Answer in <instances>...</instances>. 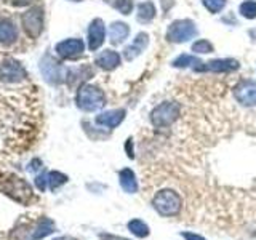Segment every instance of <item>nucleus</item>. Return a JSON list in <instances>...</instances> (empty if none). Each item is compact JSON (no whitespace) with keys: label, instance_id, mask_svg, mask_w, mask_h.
Returning a JSON list of instances; mask_svg holds the SVG:
<instances>
[{"label":"nucleus","instance_id":"obj_1","mask_svg":"<svg viewBox=\"0 0 256 240\" xmlns=\"http://www.w3.org/2000/svg\"><path fill=\"white\" fill-rule=\"evenodd\" d=\"M54 230V222L48 218H40L36 222H20L12 232V240H40Z\"/></svg>","mask_w":256,"mask_h":240},{"label":"nucleus","instance_id":"obj_2","mask_svg":"<svg viewBox=\"0 0 256 240\" xmlns=\"http://www.w3.org/2000/svg\"><path fill=\"white\" fill-rule=\"evenodd\" d=\"M76 104L78 109L85 112H94L100 110L106 104V94L100 86L92 84H84L78 86L76 94Z\"/></svg>","mask_w":256,"mask_h":240},{"label":"nucleus","instance_id":"obj_3","mask_svg":"<svg viewBox=\"0 0 256 240\" xmlns=\"http://www.w3.org/2000/svg\"><path fill=\"white\" fill-rule=\"evenodd\" d=\"M0 189L8 197H12L22 205H28L32 198V189L29 188V184L16 174H4L0 178Z\"/></svg>","mask_w":256,"mask_h":240},{"label":"nucleus","instance_id":"obj_4","mask_svg":"<svg viewBox=\"0 0 256 240\" xmlns=\"http://www.w3.org/2000/svg\"><path fill=\"white\" fill-rule=\"evenodd\" d=\"M181 106L176 101H164L150 112V122L156 128H168L180 118Z\"/></svg>","mask_w":256,"mask_h":240},{"label":"nucleus","instance_id":"obj_5","mask_svg":"<svg viewBox=\"0 0 256 240\" xmlns=\"http://www.w3.org/2000/svg\"><path fill=\"white\" fill-rule=\"evenodd\" d=\"M152 205L162 216H174L181 212L182 200L178 192L172 189H164L157 192L152 198Z\"/></svg>","mask_w":256,"mask_h":240},{"label":"nucleus","instance_id":"obj_6","mask_svg":"<svg viewBox=\"0 0 256 240\" xmlns=\"http://www.w3.org/2000/svg\"><path fill=\"white\" fill-rule=\"evenodd\" d=\"M197 28L196 22L190 20H176L166 29V40L172 44L189 42L192 37H196Z\"/></svg>","mask_w":256,"mask_h":240},{"label":"nucleus","instance_id":"obj_7","mask_svg":"<svg viewBox=\"0 0 256 240\" xmlns=\"http://www.w3.org/2000/svg\"><path fill=\"white\" fill-rule=\"evenodd\" d=\"M40 72L46 82L52 85H60L68 78V69L50 54H45L40 60Z\"/></svg>","mask_w":256,"mask_h":240},{"label":"nucleus","instance_id":"obj_8","mask_svg":"<svg viewBox=\"0 0 256 240\" xmlns=\"http://www.w3.org/2000/svg\"><path fill=\"white\" fill-rule=\"evenodd\" d=\"M28 70L24 66L16 60H4L0 62V82L4 84H20L22 80H26Z\"/></svg>","mask_w":256,"mask_h":240},{"label":"nucleus","instance_id":"obj_9","mask_svg":"<svg viewBox=\"0 0 256 240\" xmlns=\"http://www.w3.org/2000/svg\"><path fill=\"white\" fill-rule=\"evenodd\" d=\"M22 29L30 38H37L44 30V10L42 6H32L21 18Z\"/></svg>","mask_w":256,"mask_h":240},{"label":"nucleus","instance_id":"obj_10","mask_svg":"<svg viewBox=\"0 0 256 240\" xmlns=\"http://www.w3.org/2000/svg\"><path fill=\"white\" fill-rule=\"evenodd\" d=\"M54 52L61 60H77L84 54L85 44L82 38H66L56 44Z\"/></svg>","mask_w":256,"mask_h":240},{"label":"nucleus","instance_id":"obj_11","mask_svg":"<svg viewBox=\"0 0 256 240\" xmlns=\"http://www.w3.org/2000/svg\"><path fill=\"white\" fill-rule=\"evenodd\" d=\"M234 98L242 106H256V82L254 80H242L234 86Z\"/></svg>","mask_w":256,"mask_h":240},{"label":"nucleus","instance_id":"obj_12","mask_svg":"<svg viewBox=\"0 0 256 240\" xmlns=\"http://www.w3.org/2000/svg\"><path fill=\"white\" fill-rule=\"evenodd\" d=\"M104 38H106V26H104V21L101 18H94L90 22V26H88V48H90L92 52H96L104 44Z\"/></svg>","mask_w":256,"mask_h":240},{"label":"nucleus","instance_id":"obj_13","mask_svg":"<svg viewBox=\"0 0 256 240\" xmlns=\"http://www.w3.org/2000/svg\"><path fill=\"white\" fill-rule=\"evenodd\" d=\"M238 69V61L237 60H232V58H220V60H212L208 62H200L198 66L194 70H208V72H232V70H237Z\"/></svg>","mask_w":256,"mask_h":240},{"label":"nucleus","instance_id":"obj_14","mask_svg":"<svg viewBox=\"0 0 256 240\" xmlns=\"http://www.w3.org/2000/svg\"><path fill=\"white\" fill-rule=\"evenodd\" d=\"M125 109H112V110H106V112H101L100 116H96V120L94 122L101 125V126H106L109 130L112 128L118 126L120 124L124 122L125 118Z\"/></svg>","mask_w":256,"mask_h":240},{"label":"nucleus","instance_id":"obj_15","mask_svg":"<svg viewBox=\"0 0 256 240\" xmlns=\"http://www.w3.org/2000/svg\"><path fill=\"white\" fill-rule=\"evenodd\" d=\"M148 45H149V36L146 34V32H140V34L134 37L133 44L125 46V50H124L125 60L126 61H133L134 58H138Z\"/></svg>","mask_w":256,"mask_h":240},{"label":"nucleus","instance_id":"obj_16","mask_svg":"<svg viewBox=\"0 0 256 240\" xmlns=\"http://www.w3.org/2000/svg\"><path fill=\"white\" fill-rule=\"evenodd\" d=\"M120 61H122V58H120V54L117 52L104 50V52H101L98 56H96L94 64L98 68H101L102 70H114L116 68L120 66Z\"/></svg>","mask_w":256,"mask_h":240},{"label":"nucleus","instance_id":"obj_17","mask_svg":"<svg viewBox=\"0 0 256 240\" xmlns=\"http://www.w3.org/2000/svg\"><path fill=\"white\" fill-rule=\"evenodd\" d=\"M128 34H130V28H128V24L124 22V21H116L110 24L109 28V38H110V44L112 45H120L124 44Z\"/></svg>","mask_w":256,"mask_h":240},{"label":"nucleus","instance_id":"obj_18","mask_svg":"<svg viewBox=\"0 0 256 240\" xmlns=\"http://www.w3.org/2000/svg\"><path fill=\"white\" fill-rule=\"evenodd\" d=\"M18 38V29L10 20H0V44L10 45Z\"/></svg>","mask_w":256,"mask_h":240},{"label":"nucleus","instance_id":"obj_19","mask_svg":"<svg viewBox=\"0 0 256 240\" xmlns=\"http://www.w3.org/2000/svg\"><path fill=\"white\" fill-rule=\"evenodd\" d=\"M118 181L122 189L128 192V194H134V192L138 190V181H136V176L130 168H124V170L118 173Z\"/></svg>","mask_w":256,"mask_h":240},{"label":"nucleus","instance_id":"obj_20","mask_svg":"<svg viewBox=\"0 0 256 240\" xmlns=\"http://www.w3.org/2000/svg\"><path fill=\"white\" fill-rule=\"evenodd\" d=\"M157 14V10H156V5L154 2H150V0H148V2H142L138 5V14H136V20H138L140 22H150L152 20L156 18Z\"/></svg>","mask_w":256,"mask_h":240},{"label":"nucleus","instance_id":"obj_21","mask_svg":"<svg viewBox=\"0 0 256 240\" xmlns=\"http://www.w3.org/2000/svg\"><path fill=\"white\" fill-rule=\"evenodd\" d=\"M200 62H202V61H200L198 58H196V56H192V54H186V53H184V54H180L176 60H173L172 66H173V68H178V69L192 66V68L196 69Z\"/></svg>","mask_w":256,"mask_h":240},{"label":"nucleus","instance_id":"obj_22","mask_svg":"<svg viewBox=\"0 0 256 240\" xmlns=\"http://www.w3.org/2000/svg\"><path fill=\"white\" fill-rule=\"evenodd\" d=\"M128 229H130L132 234H134L136 237H148L149 236V228L148 224L141 221V220H132L128 222Z\"/></svg>","mask_w":256,"mask_h":240},{"label":"nucleus","instance_id":"obj_23","mask_svg":"<svg viewBox=\"0 0 256 240\" xmlns=\"http://www.w3.org/2000/svg\"><path fill=\"white\" fill-rule=\"evenodd\" d=\"M46 181H48V186H50V189L54 190V189H58L60 186H62V184L68 181V176L60 173V172H52V173L46 174Z\"/></svg>","mask_w":256,"mask_h":240},{"label":"nucleus","instance_id":"obj_24","mask_svg":"<svg viewBox=\"0 0 256 240\" xmlns=\"http://www.w3.org/2000/svg\"><path fill=\"white\" fill-rule=\"evenodd\" d=\"M238 13L246 20H254L256 18V2L254 0H246L238 6Z\"/></svg>","mask_w":256,"mask_h":240},{"label":"nucleus","instance_id":"obj_25","mask_svg":"<svg viewBox=\"0 0 256 240\" xmlns=\"http://www.w3.org/2000/svg\"><path fill=\"white\" fill-rule=\"evenodd\" d=\"M192 52H194V53H200V54H205V53H213L214 48H213V45L210 42H208V40L200 38V40H197L196 44H192Z\"/></svg>","mask_w":256,"mask_h":240},{"label":"nucleus","instance_id":"obj_26","mask_svg":"<svg viewBox=\"0 0 256 240\" xmlns=\"http://www.w3.org/2000/svg\"><path fill=\"white\" fill-rule=\"evenodd\" d=\"M226 2L228 0H202L204 6L206 8L208 12H210L212 14H216L220 13L224 6H226Z\"/></svg>","mask_w":256,"mask_h":240},{"label":"nucleus","instance_id":"obj_27","mask_svg":"<svg viewBox=\"0 0 256 240\" xmlns=\"http://www.w3.org/2000/svg\"><path fill=\"white\" fill-rule=\"evenodd\" d=\"M114 8L122 14H130L133 10V0H116Z\"/></svg>","mask_w":256,"mask_h":240},{"label":"nucleus","instance_id":"obj_28","mask_svg":"<svg viewBox=\"0 0 256 240\" xmlns=\"http://www.w3.org/2000/svg\"><path fill=\"white\" fill-rule=\"evenodd\" d=\"M36 184H37V188H38L40 190H45L46 184H48V181H46V174H40V176H37Z\"/></svg>","mask_w":256,"mask_h":240},{"label":"nucleus","instance_id":"obj_29","mask_svg":"<svg viewBox=\"0 0 256 240\" xmlns=\"http://www.w3.org/2000/svg\"><path fill=\"white\" fill-rule=\"evenodd\" d=\"M186 240H205L202 236H197V234H192V232H182L181 234Z\"/></svg>","mask_w":256,"mask_h":240},{"label":"nucleus","instance_id":"obj_30","mask_svg":"<svg viewBox=\"0 0 256 240\" xmlns=\"http://www.w3.org/2000/svg\"><path fill=\"white\" fill-rule=\"evenodd\" d=\"M101 240H128L125 237H117V236H112V234H100Z\"/></svg>","mask_w":256,"mask_h":240},{"label":"nucleus","instance_id":"obj_31","mask_svg":"<svg viewBox=\"0 0 256 240\" xmlns=\"http://www.w3.org/2000/svg\"><path fill=\"white\" fill-rule=\"evenodd\" d=\"M125 148H126V152H128L126 156L130 157V158H133V144H132V140H128V141H126V146H125Z\"/></svg>","mask_w":256,"mask_h":240},{"label":"nucleus","instance_id":"obj_32","mask_svg":"<svg viewBox=\"0 0 256 240\" xmlns=\"http://www.w3.org/2000/svg\"><path fill=\"white\" fill-rule=\"evenodd\" d=\"M13 2H14L16 5H26V4L30 2V0H13Z\"/></svg>","mask_w":256,"mask_h":240},{"label":"nucleus","instance_id":"obj_33","mask_svg":"<svg viewBox=\"0 0 256 240\" xmlns=\"http://www.w3.org/2000/svg\"><path fill=\"white\" fill-rule=\"evenodd\" d=\"M56 240H76V238H72V237H61V238H56Z\"/></svg>","mask_w":256,"mask_h":240},{"label":"nucleus","instance_id":"obj_34","mask_svg":"<svg viewBox=\"0 0 256 240\" xmlns=\"http://www.w3.org/2000/svg\"><path fill=\"white\" fill-rule=\"evenodd\" d=\"M70 2H80V0H70Z\"/></svg>","mask_w":256,"mask_h":240}]
</instances>
